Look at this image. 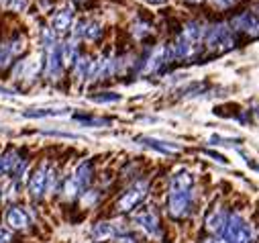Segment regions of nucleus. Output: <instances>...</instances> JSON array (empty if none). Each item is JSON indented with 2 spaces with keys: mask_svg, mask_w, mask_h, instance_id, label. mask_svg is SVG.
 Wrapping results in <instances>:
<instances>
[{
  "mask_svg": "<svg viewBox=\"0 0 259 243\" xmlns=\"http://www.w3.org/2000/svg\"><path fill=\"white\" fill-rule=\"evenodd\" d=\"M92 100H94V102H118L120 96L114 94V92H102V94H94Z\"/></svg>",
  "mask_w": 259,
  "mask_h": 243,
  "instance_id": "5701e85b",
  "label": "nucleus"
},
{
  "mask_svg": "<svg viewBox=\"0 0 259 243\" xmlns=\"http://www.w3.org/2000/svg\"><path fill=\"white\" fill-rule=\"evenodd\" d=\"M11 57H13V53L9 51V47H5V45H0V68H5V66H9V62H11Z\"/></svg>",
  "mask_w": 259,
  "mask_h": 243,
  "instance_id": "b1692460",
  "label": "nucleus"
},
{
  "mask_svg": "<svg viewBox=\"0 0 259 243\" xmlns=\"http://www.w3.org/2000/svg\"><path fill=\"white\" fill-rule=\"evenodd\" d=\"M147 33H149V27H147V25H143V23L133 25V35H135V37H139V39H141V37H145Z\"/></svg>",
  "mask_w": 259,
  "mask_h": 243,
  "instance_id": "a878e982",
  "label": "nucleus"
},
{
  "mask_svg": "<svg viewBox=\"0 0 259 243\" xmlns=\"http://www.w3.org/2000/svg\"><path fill=\"white\" fill-rule=\"evenodd\" d=\"M72 23H74V9H72V7L59 9V11L53 15V21H51L55 33H66V31L72 27Z\"/></svg>",
  "mask_w": 259,
  "mask_h": 243,
  "instance_id": "6e6552de",
  "label": "nucleus"
},
{
  "mask_svg": "<svg viewBox=\"0 0 259 243\" xmlns=\"http://www.w3.org/2000/svg\"><path fill=\"white\" fill-rule=\"evenodd\" d=\"M76 59H78V43L76 39H68L61 45V62L66 66H72L76 64Z\"/></svg>",
  "mask_w": 259,
  "mask_h": 243,
  "instance_id": "f3484780",
  "label": "nucleus"
},
{
  "mask_svg": "<svg viewBox=\"0 0 259 243\" xmlns=\"http://www.w3.org/2000/svg\"><path fill=\"white\" fill-rule=\"evenodd\" d=\"M196 49H198V45L196 43H192V41H188L186 37H178L176 39V43L171 45V53H174V57H178V59H188V57H192L194 53H196Z\"/></svg>",
  "mask_w": 259,
  "mask_h": 243,
  "instance_id": "f8f14e48",
  "label": "nucleus"
},
{
  "mask_svg": "<svg viewBox=\"0 0 259 243\" xmlns=\"http://www.w3.org/2000/svg\"><path fill=\"white\" fill-rule=\"evenodd\" d=\"M7 225H9L11 229H25V227L29 225V217H27V213H25L23 209L11 207L9 213H7Z\"/></svg>",
  "mask_w": 259,
  "mask_h": 243,
  "instance_id": "ddd939ff",
  "label": "nucleus"
},
{
  "mask_svg": "<svg viewBox=\"0 0 259 243\" xmlns=\"http://www.w3.org/2000/svg\"><path fill=\"white\" fill-rule=\"evenodd\" d=\"M202 243H225V241H221V239H217V237H210V239H204Z\"/></svg>",
  "mask_w": 259,
  "mask_h": 243,
  "instance_id": "2f4dec72",
  "label": "nucleus"
},
{
  "mask_svg": "<svg viewBox=\"0 0 259 243\" xmlns=\"http://www.w3.org/2000/svg\"><path fill=\"white\" fill-rule=\"evenodd\" d=\"M145 196H147V182L139 180V182H135V184L118 198V202H116V211H118V213H128V211H133Z\"/></svg>",
  "mask_w": 259,
  "mask_h": 243,
  "instance_id": "7ed1b4c3",
  "label": "nucleus"
},
{
  "mask_svg": "<svg viewBox=\"0 0 259 243\" xmlns=\"http://www.w3.org/2000/svg\"><path fill=\"white\" fill-rule=\"evenodd\" d=\"M90 66H92V59H90L88 55L80 57L78 62H76V70H74L76 78H78V80H84V78H88V74H90Z\"/></svg>",
  "mask_w": 259,
  "mask_h": 243,
  "instance_id": "6ab92c4d",
  "label": "nucleus"
},
{
  "mask_svg": "<svg viewBox=\"0 0 259 243\" xmlns=\"http://www.w3.org/2000/svg\"><path fill=\"white\" fill-rule=\"evenodd\" d=\"M61 72V45H51L47 49V76L51 80H57Z\"/></svg>",
  "mask_w": 259,
  "mask_h": 243,
  "instance_id": "1a4fd4ad",
  "label": "nucleus"
},
{
  "mask_svg": "<svg viewBox=\"0 0 259 243\" xmlns=\"http://www.w3.org/2000/svg\"><path fill=\"white\" fill-rule=\"evenodd\" d=\"M227 219H229V215H227L223 209H214V211L208 213V217H206V231L212 233V235H221V233L225 231Z\"/></svg>",
  "mask_w": 259,
  "mask_h": 243,
  "instance_id": "9d476101",
  "label": "nucleus"
},
{
  "mask_svg": "<svg viewBox=\"0 0 259 243\" xmlns=\"http://www.w3.org/2000/svg\"><path fill=\"white\" fill-rule=\"evenodd\" d=\"M257 11H259V7H257Z\"/></svg>",
  "mask_w": 259,
  "mask_h": 243,
  "instance_id": "72a5a7b5",
  "label": "nucleus"
},
{
  "mask_svg": "<svg viewBox=\"0 0 259 243\" xmlns=\"http://www.w3.org/2000/svg\"><path fill=\"white\" fill-rule=\"evenodd\" d=\"M217 9H231L233 5H237V0H210Z\"/></svg>",
  "mask_w": 259,
  "mask_h": 243,
  "instance_id": "bb28decb",
  "label": "nucleus"
},
{
  "mask_svg": "<svg viewBox=\"0 0 259 243\" xmlns=\"http://www.w3.org/2000/svg\"><path fill=\"white\" fill-rule=\"evenodd\" d=\"M231 27L237 31H243L251 37H259V17L255 13H241L231 21Z\"/></svg>",
  "mask_w": 259,
  "mask_h": 243,
  "instance_id": "423d86ee",
  "label": "nucleus"
},
{
  "mask_svg": "<svg viewBox=\"0 0 259 243\" xmlns=\"http://www.w3.org/2000/svg\"><path fill=\"white\" fill-rule=\"evenodd\" d=\"M208 155H210V157H214V159H217V161H223V164H225V161H227V159H225V157H223V155H219V153H214V151H208Z\"/></svg>",
  "mask_w": 259,
  "mask_h": 243,
  "instance_id": "c756f323",
  "label": "nucleus"
},
{
  "mask_svg": "<svg viewBox=\"0 0 259 243\" xmlns=\"http://www.w3.org/2000/svg\"><path fill=\"white\" fill-rule=\"evenodd\" d=\"M225 243H253V229L251 225L239 217V215H231L227 219V225H225Z\"/></svg>",
  "mask_w": 259,
  "mask_h": 243,
  "instance_id": "f257e3e1",
  "label": "nucleus"
},
{
  "mask_svg": "<svg viewBox=\"0 0 259 243\" xmlns=\"http://www.w3.org/2000/svg\"><path fill=\"white\" fill-rule=\"evenodd\" d=\"M204 33H206V27H204L202 23L192 21V23H188V25L184 27L182 37H186L188 41H192V43H196V45H198V43L204 39Z\"/></svg>",
  "mask_w": 259,
  "mask_h": 243,
  "instance_id": "4468645a",
  "label": "nucleus"
},
{
  "mask_svg": "<svg viewBox=\"0 0 259 243\" xmlns=\"http://www.w3.org/2000/svg\"><path fill=\"white\" fill-rule=\"evenodd\" d=\"M74 180H76V184L80 186V190L88 188V184L92 182V164H90V161H82V164L76 168Z\"/></svg>",
  "mask_w": 259,
  "mask_h": 243,
  "instance_id": "2eb2a0df",
  "label": "nucleus"
},
{
  "mask_svg": "<svg viewBox=\"0 0 259 243\" xmlns=\"http://www.w3.org/2000/svg\"><path fill=\"white\" fill-rule=\"evenodd\" d=\"M147 5H165V0H143Z\"/></svg>",
  "mask_w": 259,
  "mask_h": 243,
  "instance_id": "7c9ffc66",
  "label": "nucleus"
},
{
  "mask_svg": "<svg viewBox=\"0 0 259 243\" xmlns=\"http://www.w3.org/2000/svg\"><path fill=\"white\" fill-rule=\"evenodd\" d=\"M120 227H116L114 223H96L92 227V239L96 241H106V239H114L120 235Z\"/></svg>",
  "mask_w": 259,
  "mask_h": 243,
  "instance_id": "9b49d317",
  "label": "nucleus"
},
{
  "mask_svg": "<svg viewBox=\"0 0 259 243\" xmlns=\"http://www.w3.org/2000/svg\"><path fill=\"white\" fill-rule=\"evenodd\" d=\"M204 41H206L208 49H212V51H227L235 45V37L231 33L229 25H225V23L208 27L204 33Z\"/></svg>",
  "mask_w": 259,
  "mask_h": 243,
  "instance_id": "f03ea898",
  "label": "nucleus"
},
{
  "mask_svg": "<svg viewBox=\"0 0 259 243\" xmlns=\"http://www.w3.org/2000/svg\"><path fill=\"white\" fill-rule=\"evenodd\" d=\"M114 241L116 243H137V239L133 235H118V237H114Z\"/></svg>",
  "mask_w": 259,
  "mask_h": 243,
  "instance_id": "cd10ccee",
  "label": "nucleus"
},
{
  "mask_svg": "<svg viewBox=\"0 0 259 243\" xmlns=\"http://www.w3.org/2000/svg\"><path fill=\"white\" fill-rule=\"evenodd\" d=\"M143 145H149L157 151H163V153H176L180 151V145H174V143H165V141H159V139H153V137H141L139 139Z\"/></svg>",
  "mask_w": 259,
  "mask_h": 243,
  "instance_id": "a211bd4d",
  "label": "nucleus"
},
{
  "mask_svg": "<svg viewBox=\"0 0 259 243\" xmlns=\"http://www.w3.org/2000/svg\"><path fill=\"white\" fill-rule=\"evenodd\" d=\"M63 192H66V196L74 198V196H78L82 190H80V186L76 184V180H74V178H68V180H66V184H63Z\"/></svg>",
  "mask_w": 259,
  "mask_h": 243,
  "instance_id": "4be33fe9",
  "label": "nucleus"
},
{
  "mask_svg": "<svg viewBox=\"0 0 259 243\" xmlns=\"http://www.w3.org/2000/svg\"><path fill=\"white\" fill-rule=\"evenodd\" d=\"M39 70H41V57H39V55H35V57L31 59V62H27V64H25V78H27V80L35 78Z\"/></svg>",
  "mask_w": 259,
  "mask_h": 243,
  "instance_id": "412c9836",
  "label": "nucleus"
},
{
  "mask_svg": "<svg viewBox=\"0 0 259 243\" xmlns=\"http://www.w3.org/2000/svg\"><path fill=\"white\" fill-rule=\"evenodd\" d=\"M9 241H11V231L0 227V243H9Z\"/></svg>",
  "mask_w": 259,
  "mask_h": 243,
  "instance_id": "c85d7f7f",
  "label": "nucleus"
},
{
  "mask_svg": "<svg viewBox=\"0 0 259 243\" xmlns=\"http://www.w3.org/2000/svg\"><path fill=\"white\" fill-rule=\"evenodd\" d=\"M194 178L188 172H178L169 180V190H192Z\"/></svg>",
  "mask_w": 259,
  "mask_h": 243,
  "instance_id": "dca6fc26",
  "label": "nucleus"
},
{
  "mask_svg": "<svg viewBox=\"0 0 259 243\" xmlns=\"http://www.w3.org/2000/svg\"><path fill=\"white\" fill-rule=\"evenodd\" d=\"M135 223H137L147 235H151V237H157V235H159V217H157V213L153 211V207H147V209L139 211V213L135 215Z\"/></svg>",
  "mask_w": 259,
  "mask_h": 243,
  "instance_id": "39448f33",
  "label": "nucleus"
},
{
  "mask_svg": "<svg viewBox=\"0 0 259 243\" xmlns=\"http://www.w3.org/2000/svg\"><path fill=\"white\" fill-rule=\"evenodd\" d=\"M188 3H192V5H200V3H204V0H188Z\"/></svg>",
  "mask_w": 259,
  "mask_h": 243,
  "instance_id": "473e14b6",
  "label": "nucleus"
},
{
  "mask_svg": "<svg viewBox=\"0 0 259 243\" xmlns=\"http://www.w3.org/2000/svg\"><path fill=\"white\" fill-rule=\"evenodd\" d=\"M5 5L9 9H13V11H25L29 3H27V0H5Z\"/></svg>",
  "mask_w": 259,
  "mask_h": 243,
  "instance_id": "393cba45",
  "label": "nucleus"
},
{
  "mask_svg": "<svg viewBox=\"0 0 259 243\" xmlns=\"http://www.w3.org/2000/svg\"><path fill=\"white\" fill-rule=\"evenodd\" d=\"M47 174H49V168L47 166H41L33 172L31 180H29V190L35 198H41L45 192H47Z\"/></svg>",
  "mask_w": 259,
  "mask_h": 243,
  "instance_id": "0eeeda50",
  "label": "nucleus"
},
{
  "mask_svg": "<svg viewBox=\"0 0 259 243\" xmlns=\"http://www.w3.org/2000/svg\"><path fill=\"white\" fill-rule=\"evenodd\" d=\"M190 202H192L190 190H169L167 209H169V215L174 219H184L190 213Z\"/></svg>",
  "mask_w": 259,
  "mask_h": 243,
  "instance_id": "20e7f679",
  "label": "nucleus"
},
{
  "mask_svg": "<svg viewBox=\"0 0 259 243\" xmlns=\"http://www.w3.org/2000/svg\"><path fill=\"white\" fill-rule=\"evenodd\" d=\"M68 108H41V110H27L25 116L29 118H41V116H59V114H66Z\"/></svg>",
  "mask_w": 259,
  "mask_h": 243,
  "instance_id": "aec40b11",
  "label": "nucleus"
}]
</instances>
